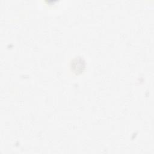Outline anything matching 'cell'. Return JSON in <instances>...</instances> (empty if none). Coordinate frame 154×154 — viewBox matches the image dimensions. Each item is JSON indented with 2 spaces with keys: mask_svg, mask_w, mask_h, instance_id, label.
<instances>
[{
  "mask_svg": "<svg viewBox=\"0 0 154 154\" xmlns=\"http://www.w3.org/2000/svg\"><path fill=\"white\" fill-rule=\"evenodd\" d=\"M72 68L75 73H81L84 68V62L81 58H75L71 63Z\"/></svg>",
  "mask_w": 154,
  "mask_h": 154,
  "instance_id": "6da1fadb",
  "label": "cell"
}]
</instances>
